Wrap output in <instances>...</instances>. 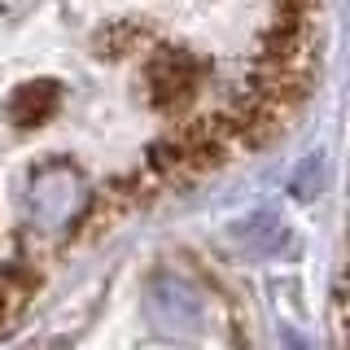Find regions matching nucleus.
<instances>
[{"label":"nucleus","mask_w":350,"mask_h":350,"mask_svg":"<svg viewBox=\"0 0 350 350\" xmlns=\"http://www.w3.org/2000/svg\"><path fill=\"white\" fill-rule=\"evenodd\" d=\"M145 162H149V171L153 175H175V171H189V162H184V145L175 136H167V140H153L149 145V153H145Z\"/></svg>","instance_id":"7"},{"label":"nucleus","mask_w":350,"mask_h":350,"mask_svg":"<svg viewBox=\"0 0 350 350\" xmlns=\"http://www.w3.org/2000/svg\"><path fill=\"white\" fill-rule=\"evenodd\" d=\"M149 315L153 324H162L167 333H193L197 320H202V302L184 280L175 276H158L149 289Z\"/></svg>","instance_id":"3"},{"label":"nucleus","mask_w":350,"mask_h":350,"mask_svg":"<svg viewBox=\"0 0 350 350\" xmlns=\"http://www.w3.org/2000/svg\"><path fill=\"white\" fill-rule=\"evenodd\" d=\"M57 105H62V83L57 79H31V83H18L14 92H9L5 114H9L14 127L27 131V127L49 123V118L57 114Z\"/></svg>","instance_id":"4"},{"label":"nucleus","mask_w":350,"mask_h":350,"mask_svg":"<svg viewBox=\"0 0 350 350\" xmlns=\"http://www.w3.org/2000/svg\"><path fill=\"white\" fill-rule=\"evenodd\" d=\"M88 197H92V189H88V180L70 162H44V167L31 175V189L22 193V202H27L31 224L66 228L83 215Z\"/></svg>","instance_id":"2"},{"label":"nucleus","mask_w":350,"mask_h":350,"mask_svg":"<svg viewBox=\"0 0 350 350\" xmlns=\"http://www.w3.org/2000/svg\"><path fill=\"white\" fill-rule=\"evenodd\" d=\"M320 189H324V158L311 153V158H302V167L293 171V197H298V202H311V197H320Z\"/></svg>","instance_id":"8"},{"label":"nucleus","mask_w":350,"mask_h":350,"mask_svg":"<svg viewBox=\"0 0 350 350\" xmlns=\"http://www.w3.org/2000/svg\"><path fill=\"white\" fill-rule=\"evenodd\" d=\"M202 75L206 66L197 53L175 49V44H162V49L149 53L145 62V96L158 114H189V105L202 92Z\"/></svg>","instance_id":"1"},{"label":"nucleus","mask_w":350,"mask_h":350,"mask_svg":"<svg viewBox=\"0 0 350 350\" xmlns=\"http://www.w3.org/2000/svg\"><path fill=\"white\" fill-rule=\"evenodd\" d=\"M232 241H237L241 250H250V254H276V250L293 245L289 228H284L276 215H267V211H258V215L232 224Z\"/></svg>","instance_id":"5"},{"label":"nucleus","mask_w":350,"mask_h":350,"mask_svg":"<svg viewBox=\"0 0 350 350\" xmlns=\"http://www.w3.org/2000/svg\"><path fill=\"white\" fill-rule=\"evenodd\" d=\"M140 44H145V36H140L136 22L118 18V22H105V27L92 31V53L105 62H127L131 53H140Z\"/></svg>","instance_id":"6"}]
</instances>
